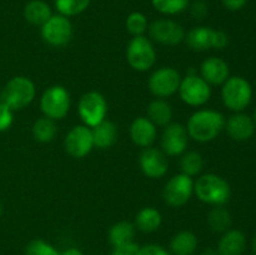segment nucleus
I'll list each match as a JSON object with an SVG mask.
<instances>
[{"label": "nucleus", "mask_w": 256, "mask_h": 255, "mask_svg": "<svg viewBox=\"0 0 256 255\" xmlns=\"http://www.w3.org/2000/svg\"><path fill=\"white\" fill-rule=\"evenodd\" d=\"M208 224L215 232H225L232 225V215L222 205L214 206L208 214Z\"/></svg>", "instance_id": "nucleus-28"}, {"label": "nucleus", "mask_w": 256, "mask_h": 255, "mask_svg": "<svg viewBox=\"0 0 256 255\" xmlns=\"http://www.w3.org/2000/svg\"><path fill=\"white\" fill-rule=\"evenodd\" d=\"M135 229H136L135 225L132 222H126V220L115 222L109 229V232H108L110 244L116 248L120 246V245L132 242L135 236Z\"/></svg>", "instance_id": "nucleus-26"}, {"label": "nucleus", "mask_w": 256, "mask_h": 255, "mask_svg": "<svg viewBox=\"0 0 256 255\" xmlns=\"http://www.w3.org/2000/svg\"><path fill=\"white\" fill-rule=\"evenodd\" d=\"M78 112H79V116L84 122V125L89 128L96 126L106 118V99L99 92H85L79 100Z\"/></svg>", "instance_id": "nucleus-8"}, {"label": "nucleus", "mask_w": 256, "mask_h": 255, "mask_svg": "<svg viewBox=\"0 0 256 255\" xmlns=\"http://www.w3.org/2000/svg\"><path fill=\"white\" fill-rule=\"evenodd\" d=\"M252 120H254V122H255V125H256V110H255V112H254V119H252Z\"/></svg>", "instance_id": "nucleus-43"}, {"label": "nucleus", "mask_w": 256, "mask_h": 255, "mask_svg": "<svg viewBox=\"0 0 256 255\" xmlns=\"http://www.w3.org/2000/svg\"><path fill=\"white\" fill-rule=\"evenodd\" d=\"M198 249L196 235L189 230L175 234L170 242V252L172 255H192Z\"/></svg>", "instance_id": "nucleus-23"}, {"label": "nucleus", "mask_w": 256, "mask_h": 255, "mask_svg": "<svg viewBox=\"0 0 256 255\" xmlns=\"http://www.w3.org/2000/svg\"><path fill=\"white\" fill-rule=\"evenodd\" d=\"M202 255H218L216 250H212L210 249V248H208V249H205L204 252H202Z\"/></svg>", "instance_id": "nucleus-40"}, {"label": "nucleus", "mask_w": 256, "mask_h": 255, "mask_svg": "<svg viewBox=\"0 0 256 255\" xmlns=\"http://www.w3.org/2000/svg\"><path fill=\"white\" fill-rule=\"evenodd\" d=\"M58 134V126L55 120L42 116L35 120L32 125V136L39 142H50Z\"/></svg>", "instance_id": "nucleus-27"}, {"label": "nucleus", "mask_w": 256, "mask_h": 255, "mask_svg": "<svg viewBox=\"0 0 256 255\" xmlns=\"http://www.w3.org/2000/svg\"><path fill=\"white\" fill-rule=\"evenodd\" d=\"M194 194L200 202L205 204L224 205L229 202L232 196V188L229 182L218 174H204L194 182Z\"/></svg>", "instance_id": "nucleus-2"}, {"label": "nucleus", "mask_w": 256, "mask_h": 255, "mask_svg": "<svg viewBox=\"0 0 256 255\" xmlns=\"http://www.w3.org/2000/svg\"><path fill=\"white\" fill-rule=\"evenodd\" d=\"M2 202H0V216H2Z\"/></svg>", "instance_id": "nucleus-42"}, {"label": "nucleus", "mask_w": 256, "mask_h": 255, "mask_svg": "<svg viewBox=\"0 0 256 255\" xmlns=\"http://www.w3.org/2000/svg\"><path fill=\"white\" fill-rule=\"evenodd\" d=\"M162 222V214L158 209L152 206L144 208L135 216V228L142 232H156Z\"/></svg>", "instance_id": "nucleus-25"}, {"label": "nucleus", "mask_w": 256, "mask_h": 255, "mask_svg": "<svg viewBox=\"0 0 256 255\" xmlns=\"http://www.w3.org/2000/svg\"><path fill=\"white\" fill-rule=\"evenodd\" d=\"M140 246L135 244L134 242H128V244L120 245V246L114 248L112 255H139Z\"/></svg>", "instance_id": "nucleus-36"}, {"label": "nucleus", "mask_w": 256, "mask_h": 255, "mask_svg": "<svg viewBox=\"0 0 256 255\" xmlns=\"http://www.w3.org/2000/svg\"><path fill=\"white\" fill-rule=\"evenodd\" d=\"M194 194V180L185 174H176L168 180L162 190L164 202L169 206L180 208Z\"/></svg>", "instance_id": "nucleus-12"}, {"label": "nucleus", "mask_w": 256, "mask_h": 255, "mask_svg": "<svg viewBox=\"0 0 256 255\" xmlns=\"http://www.w3.org/2000/svg\"><path fill=\"white\" fill-rule=\"evenodd\" d=\"M90 0H55V8L60 15L75 16L89 8Z\"/></svg>", "instance_id": "nucleus-30"}, {"label": "nucleus", "mask_w": 256, "mask_h": 255, "mask_svg": "<svg viewBox=\"0 0 256 255\" xmlns=\"http://www.w3.org/2000/svg\"><path fill=\"white\" fill-rule=\"evenodd\" d=\"M139 165L142 174L150 179H160L169 170V162L162 150L144 148L139 155Z\"/></svg>", "instance_id": "nucleus-16"}, {"label": "nucleus", "mask_w": 256, "mask_h": 255, "mask_svg": "<svg viewBox=\"0 0 256 255\" xmlns=\"http://www.w3.org/2000/svg\"><path fill=\"white\" fill-rule=\"evenodd\" d=\"M222 98L228 109L240 112L252 102V88L244 78L229 76V79L222 84Z\"/></svg>", "instance_id": "nucleus-4"}, {"label": "nucleus", "mask_w": 256, "mask_h": 255, "mask_svg": "<svg viewBox=\"0 0 256 255\" xmlns=\"http://www.w3.org/2000/svg\"><path fill=\"white\" fill-rule=\"evenodd\" d=\"M225 129L232 139L236 142H245L254 135L255 122L249 115L236 112L225 122Z\"/></svg>", "instance_id": "nucleus-19"}, {"label": "nucleus", "mask_w": 256, "mask_h": 255, "mask_svg": "<svg viewBox=\"0 0 256 255\" xmlns=\"http://www.w3.org/2000/svg\"><path fill=\"white\" fill-rule=\"evenodd\" d=\"M125 26L132 36H140V35H144V32L149 28V24H148L146 16L142 12H134L128 15L125 20Z\"/></svg>", "instance_id": "nucleus-32"}, {"label": "nucleus", "mask_w": 256, "mask_h": 255, "mask_svg": "<svg viewBox=\"0 0 256 255\" xmlns=\"http://www.w3.org/2000/svg\"><path fill=\"white\" fill-rule=\"evenodd\" d=\"M180 82H182V76L176 69L162 66L150 75L148 80V88L154 96L165 99L178 92Z\"/></svg>", "instance_id": "nucleus-11"}, {"label": "nucleus", "mask_w": 256, "mask_h": 255, "mask_svg": "<svg viewBox=\"0 0 256 255\" xmlns=\"http://www.w3.org/2000/svg\"><path fill=\"white\" fill-rule=\"evenodd\" d=\"M25 255H60V252L49 242L34 239L25 248Z\"/></svg>", "instance_id": "nucleus-33"}, {"label": "nucleus", "mask_w": 256, "mask_h": 255, "mask_svg": "<svg viewBox=\"0 0 256 255\" xmlns=\"http://www.w3.org/2000/svg\"><path fill=\"white\" fill-rule=\"evenodd\" d=\"M152 4L162 14L176 15L188 9L189 0H152Z\"/></svg>", "instance_id": "nucleus-31"}, {"label": "nucleus", "mask_w": 256, "mask_h": 255, "mask_svg": "<svg viewBox=\"0 0 256 255\" xmlns=\"http://www.w3.org/2000/svg\"><path fill=\"white\" fill-rule=\"evenodd\" d=\"M126 60L136 72H148L156 62V52L152 40L144 35L132 36L126 48Z\"/></svg>", "instance_id": "nucleus-5"}, {"label": "nucleus", "mask_w": 256, "mask_h": 255, "mask_svg": "<svg viewBox=\"0 0 256 255\" xmlns=\"http://www.w3.org/2000/svg\"><path fill=\"white\" fill-rule=\"evenodd\" d=\"M178 92L186 105L202 106L212 96V88L200 75L186 74L180 82Z\"/></svg>", "instance_id": "nucleus-9"}, {"label": "nucleus", "mask_w": 256, "mask_h": 255, "mask_svg": "<svg viewBox=\"0 0 256 255\" xmlns=\"http://www.w3.org/2000/svg\"><path fill=\"white\" fill-rule=\"evenodd\" d=\"M60 255H84V254H82V250H79L78 248H69V249L60 252Z\"/></svg>", "instance_id": "nucleus-39"}, {"label": "nucleus", "mask_w": 256, "mask_h": 255, "mask_svg": "<svg viewBox=\"0 0 256 255\" xmlns=\"http://www.w3.org/2000/svg\"><path fill=\"white\" fill-rule=\"evenodd\" d=\"M192 14L194 15L195 19H204L206 15V6L202 2H195L192 8Z\"/></svg>", "instance_id": "nucleus-38"}, {"label": "nucleus", "mask_w": 256, "mask_h": 255, "mask_svg": "<svg viewBox=\"0 0 256 255\" xmlns=\"http://www.w3.org/2000/svg\"><path fill=\"white\" fill-rule=\"evenodd\" d=\"M225 118L222 112L212 109H202L190 115L186 124L189 138L198 142H209L218 138L225 128Z\"/></svg>", "instance_id": "nucleus-1"}, {"label": "nucleus", "mask_w": 256, "mask_h": 255, "mask_svg": "<svg viewBox=\"0 0 256 255\" xmlns=\"http://www.w3.org/2000/svg\"><path fill=\"white\" fill-rule=\"evenodd\" d=\"M35 84L26 76H15L6 82L2 92V102L14 110H20L30 105L34 100Z\"/></svg>", "instance_id": "nucleus-3"}, {"label": "nucleus", "mask_w": 256, "mask_h": 255, "mask_svg": "<svg viewBox=\"0 0 256 255\" xmlns=\"http://www.w3.org/2000/svg\"><path fill=\"white\" fill-rule=\"evenodd\" d=\"M42 38L46 44L54 48H62L72 39V25L69 18L64 15H52L50 19L42 25Z\"/></svg>", "instance_id": "nucleus-10"}, {"label": "nucleus", "mask_w": 256, "mask_h": 255, "mask_svg": "<svg viewBox=\"0 0 256 255\" xmlns=\"http://www.w3.org/2000/svg\"><path fill=\"white\" fill-rule=\"evenodd\" d=\"M92 139H94V146L98 149H109L114 146L118 142V128L110 120H102L96 126L92 128Z\"/></svg>", "instance_id": "nucleus-21"}, {"label": "nucleus", "mask_w": 256, "mask_h": 255, "mask_svg": "<svg viewBox=\"0 0 256 255\" xmlns=\"http://www.w3.org/2000/svg\"><path fill=\"white\" fill-rule=\"evenodd\" d=\"M130 139L136 146L149 148L156 140V126L148 118H135L130 124Z\"/></svg>", "instance_id": "nucleus-18"}, {"label": "nucleus", "mask_w": 256, "mask_h": 255, "mask_svg": "<svg viewBox=\"0 0 256 255\" xmlns=\"http://www.w3.org/2000/svg\"><path fill=\"white\" fill-rule=\"evenodd\" d=\"M252 250H254V254L256 255V235L254 238V242H252Z\"/></svg>", "instance_id": "nucleus-41"}, {"label": "nucleus", "mask_w": 256, "mask_h": 255, "mask_svg": "<svg viewBox=\"0 0 256 255\" xmlns=\"http://www.w3.org/2000/svg\"><path fill=\"white\" fill-rule=\"evenodd\" d=\"M12 122H14L12 110L8 105H5L4 102H0V132L9 129L12 126Z\"/></svg>", "instance_id": "nucleus-34"}, {"label": "nucleus", "mask_w": 256, "mask_h": 255, "mask_svg": "<svg viewBox=\"0 0 256 255\" xmlns=\"http://www.w3.org/2000/svg\"><path fill=\"white\" fill-rule=\"evenodd\" d=\"M70 94L62 85H52L42 92L40 109L44 116L52 120H62L70 110Z\"/></svg>", "instance_id": "nucleus-6"}, {"label": "nucleus", "mask_w": 256, "mask_h": 255, "mask_svg": "<svg viewBox=\"0 0 256 255\" xmlns=\"http://www.w3.org/2000/svg\"><path fill=\"white\" fill-rule=\"evenodd\" d=\"M246 248V238L238 229H230L222 234L218 242V255H242Z\"/></svg>", "instance_id": "nucleus-20"}, {"label": "nucleus", "mask_w": 256, "mask_h": 255, "mask_svg": "<svg viewBox=\"0 0 256 255\" xmlns=\"http://www.w3.org/2000/svg\"><path fill=\"white\" fill-rule=\"evenodd\" d=\"M248 0H222V5L226 8L228 10H232V12H238L242 8L245 6Z\"/></svg>", "instance_id": "nucleus-37"}, {"label": "nucleus", "mask_w": 256, "mask_h": 255, "mask_svg": "<svg viewBox=\"0 0 256 255\" xmlns=\"http://www.w3.org/2000/svg\"><path fill=\"white\" fill-rule=\"evenodd\" d=\"M149 36L152 40L162 45H174L180 44L185 40V30L179 22L170 19H159L152 22L148 28Z\"/></svg>", "instance_id": "nucleus-14"}, {"label": "nucleus", "mask_w": 256, "mask_h": 255, "mask_svg": "<svg viewBox=\"0 0 256 255\" xmlns=\"http://www.w3.org/2000/svg\"><path fill=\"white\" fill-rule=\"evenodd\" d=\"M64 146L68 154L75 159H82L86 156L94 148L92 128L86 125L72 126L65 136Z\"/></svg>", "instance_id": "nucleus-13"}, {"label": "nucleus", "mask_w": 256, "mask_h": 255, "mask_svg": "<svg viewBox=\"0 0 256 255\" xmlns=\"http://www.w3.org/2000/svg\"><path fill=\"white\" fill-rule=\"evenodd\" d=\"M148 119L155 126H166L172 119V108L165 99L156 98L148 105Z\"/></svg>", "instance_id": "nucleus-22"}, {"label": "nucleus", "mask_w": 256, "mask_h": 255, "mask_svg": "<svg viewBox=\"0 0 256 255\" xmlns=\"http://www.w3.org/2000/svg\"><path fill=\"white\" fill-rule=\"evenodd\" d=\"M188 46L194 52H205L212 48L224 49L229 44V36L222 30L209 26H195L185 35Z\"/></svg>", "instance_id": "nucleus-7"}, {"label": "nucleus", "mask_w": 256, "mask_h": 255, "mask_svg": "<svg viewBox=\"0 0 256 255\" xmlns=\"http://www.w3.org/2000/svg\"><path fill=\"white\" fill-rule=\"evenodd\" d=\"M180 169L182 174L192 178L199 175L204 169V160L198 152H186L182 154L180 159Z\"/></svg>", "instance_id": "nucleus-29"}, {"label": "nucleus", "mask_w": 256, "mask_h": 255, "mask_svg": "<svg viewBox=\"0 0 256 255\" xmlns=\"http://www.w3.org/2000/svg\"><path fill=\"white\" fill-rule=\"evenodd\" d=\"M229 65L220 58L210 56L200 65V76L209 85H222L229 79Z\"/></svg>", "instance_id": "nucleus-17"}, {"label": "nucleus", "mask_w": 256, "mask_h": 255, "mask_svg": "<svg viewBox=\"0 0 256 255\" xmlns=\"http://www.w3.org/2000/svg\"><path fill=\"white\" fill-rule=\"evenodd\" d=\"M139 255H172L165 248L158 244H148L140 246Z\"/></svg>", "instance_id": "nucleus-35"}, {"label": "nucleus", "mask_w": 256, "mask_h": 255, "mask_svg": "<svg viewBox=\"0 0 256 255\" xmlns=\"http://www.w3.org/2000/svg\"><path fill=\"white\" fill-rule=\"evenodd\" d=\"M189 142V134L186 128L182 126L179 122H172L165 126L164 132L160 139L162 150L165 155L169 156H178L184 154Z\"/></svg>", "instance_id": "nucleus-15"}, {"label": "nucleus", "mask_w": 256, "mask_h": 255, "mask_svg": "<svg viewBox=\"0 0 256 255\" xmlns=\"http://www.w3.org/2000/svg\"><path fill=\"white\" fill-rule=\"evenodd\" d=\"M52 9L42 0H32L24 8V18L28 22L42 26L52 16Z\"/></svg>", "instance_id": "nucleus-24"}]
</instances>
